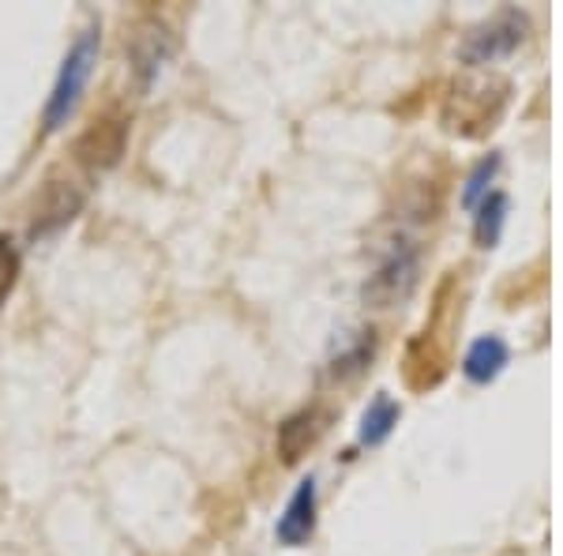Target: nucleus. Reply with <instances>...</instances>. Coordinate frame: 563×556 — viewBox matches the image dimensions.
Here are the masks:
<instances>
[{
    "label": "nucleus",
    "instance_id": "obj_1",
    "mask_svg": "<svg viewBox=\"0 0 563 556\" xmlns=\"http://www.w3.org/2000/svg\"><path fill=\"white\" fill-rule=\"evenodd\" d=\"M98 50H102V34H98V26H87V31L71 42L68 57L60 61L57 84H53L49 98H45V109H42V129L45 132H60L68 124V117L76 113L79 98H84L90 76H95Z\"/></svg>",
    "mask_w": 563,
    "mask_h": 556
},
{
    "label": "nucleus",
    "instance_id": "obj_2",
    "mask_svg": "<svg viewBox=\"0 0 563 556\" xmlns=\"http://www.w3.org/2000/svg\"><path fill=\"white\" fill-rule=\"evenodd\" d=\"M417 271H421L417 249L413 244H398L376 268V275L365 282V301H372L376 308H390L395 301L410 297V290L417 286Z\"/></svg>",
    "mask_w": 563,
    "mask_h": 556
},
{
    "label": "nucleus",
    "instance_id": "obj_3",
    "mask_svg": "<svg viewBox=\"0 0 563 556\" xmlns=\"http://www.w3.org/2000/svg\"><path fill=\"white\" fill-rule=\"evenodd\" d=\"M129 57H132L135 84H140V90H147L154 79L162 76V68L169 65V57H174V31H169L162 20L140 23L132 34Z\"/></svg>",
    "mask_w": 563,
    "mask_h": 556
},
{
    "label": "nucleus",
    "instance_id": "obj_4",
    "mask_svg": "<svg viewBox=\"0 0 563 556\" xmlns=\"http://www.w3.org/2000/svg\"><path fill=\"white\" fill-rule=\"evenodd\" d=\"M124 140H129V121L117 113L95 121L90 129L76 140V162L87 170H109L121 162L124 154Z\"/></svg>",
    "mask_w": 563,
    "mask_h": 556
},
{
    "label": "nucleus",
    "instance_id": "obj_5",
    "mask_svg": "<svg viewBox=\"0 0 563 556\" xmlns=\"http://www.w3.org/2000/svg\"><path fill=\"white\" fill-rule=\"evenodd\" d=\"M79 207H84V188H79L76 181H49V185L42 188L38 204H34L31 233L42 237V233L60 230V226L76 218Z\"/></svg>",
    "mask_w": 563,
    "mask_h": 556
},
{
    "label": "nucleus",
    "instance_id": "obj_6",
    "mask_svg": "<svg viewBox=\"0 0 563 556\" xmlns=\"http://www.w3.org/2000/svg\"><path fill=\"white\" fill-rule=\"evenodd\" d=\"M522 39H526V20L515 12H504L488 26H481V31L470 34L466 61L470 65H485V61H496V57H504V53H511Z\"/></svg>",
    "mask_w": 563,
    "mask_h": 556
},
{
    "label": "nucleus",
    "instance_id": "obj_7",
    "mask_svg": "<svg viewBox=\"0 0 563 556\" xmlns=\"http://www.w3.org/2000/svg\"><path fill=\"white\" fill-rule=\"evenodd\" d=\"M316 531V481L305 478L297 492L289 497L286 512L278 519V542L282 545H305Z\"/></svg>",
    "mask_w": 563,
    "mask_h": 556
},
{
    "label": "nucleus",
    "instance_id": "obj_8",
    "mask_svg": "<svg viewBox=\"0 0 563 556\" xmlns=\"http://www.w3.org/2000/svg\"><path fill=\"white\" fill-rule=\"evenodd\" d=\"M320 436V414L316 410H297L278 425V455L282 462H297L308 451V444Z\"/></svg>",
    "mask_w": 563,
    "mask_h": 556
},
{
    "label": "nucleus",
    "instance_id": "obj_9",
    "mask_svg": "<svg viewBox=\"0 0 563 556\" xmlns=\"http://www.w3.org/2000/svg\"><path fill=\"white\" fill-rule=\"evenodd\" d=\"M507 364V342L499 335H485L466 350V361H462V372H466L474 384H488L504 372Z\"/></svg>",
    "mask_w": 563,
    "mask_h": 556
},
{
    "label": "nucleus",
    "instance_id": "obj_10",
    "mask_svg": "<svg viewBox=\"0 0 563 556\" xmlns=\"http://www.w3.org/2000/svg\"><path fill=\"white\" fill-rule=\"evenodd\" d=\"M398 425V403L390 395H376L361 417V444H384L390 428Z\"/></svg>",
    "mask_w": 563,
    "mask_h": 556
},
{
    "label": "nucleus",
    "instance_id": "obj_11",
    "mask_svg": "<svg viewBox=\"0 0 563 556\" xmlns=\"http://www.w3.org/2000/svg\"><path fill=\"white\" fill-rule=\"evenodd\" d=\"M507 218V196L504 193H488L485 204L477 207V222H474V237L481 249H493L499 241V230H504Z\"/></svg>",
    "mask_w": 563,
    "mask_h": 556
},
{
    "label": "nucleus",
    "instance_id": "obj_12",
    "mask_svg": "<svg viewBox=\"0 0 563 556\" xmlns=\"http://www.w3.org/2000/svg\"><path fill=\"white\" fill-rule=\"evenodd\" d=\"M20 249H15V241L8 233H0V305H4L8 297H12L15 282H20Z\"/></svg>",
    "mask_w": 563,
    "mask_h": 556
},
{
    "label": "nucleus",
    "instance_id": "obj_13",
    "mask_svg": "<svg viewBox=\"0 0 563 556\" xmlns=\"http://www.w3.org/2000/svg\"><path fill=\"white\" fill-rule=\"evenodd\" d=\"M496 166H499V159L477 162V170L470 173V181H466V193H462V204H466V207H477V199L488 193V181H493Z\"/></svg>",
    "mask_w": 563,
    "mask_h": 556
}]
</instances>
